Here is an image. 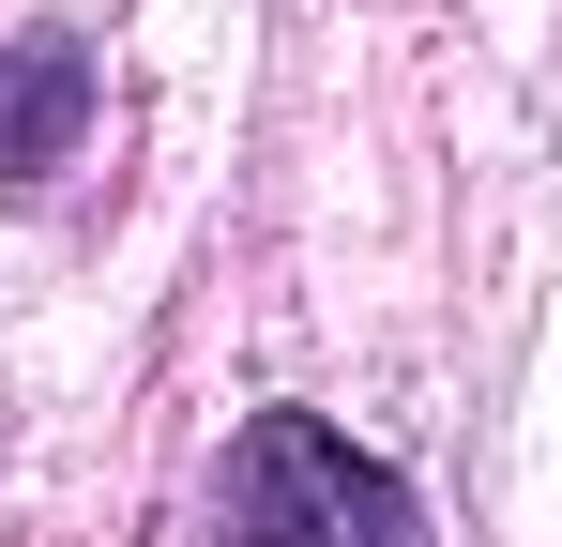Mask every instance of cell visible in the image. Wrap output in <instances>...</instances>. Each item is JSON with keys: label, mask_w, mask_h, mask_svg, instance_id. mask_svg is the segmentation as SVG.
<instances>
[{"label": "cell", "mask_w": 562, "mask_h": 547, "mask_svg": "<svg viewBox=\"0 0 562 547\" xmlns=\"http://www.w3.org/2000/svg\"><path fill=\"white\" fill-rule=\"evenodd\" d=\"M77 122H92V46L77 31H0V168H61L77 153Z\"/></svg>", "instance_id": "obj_2"}, {"label": "cell", "mask_w": 562, "mask_h": 547, "mask_svg": "<svg viewBox=\"0 0 562 547\" xmlns=\"http://www.w3.org/2000/svg\"><path fill=\"white\" fill-rule=\"evenodd\" d=\"M198 547H411V487L380 456H350L319 411H259Z\"/></svg>", "instance_id": "obj_1"}]
</instances>
